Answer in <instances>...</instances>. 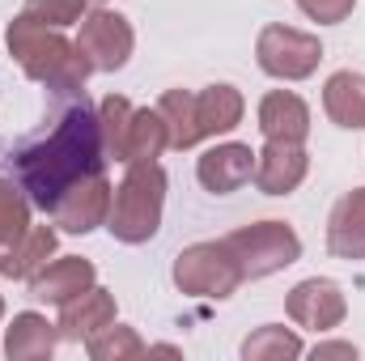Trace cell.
<instances>
[{"instance_id": "cell-28", "label": "cell", "mask_w": 365, "mask_h": 361, "mask_svg": "<svg viewBox=\"0 0 365 361\" xmlns=\"http://www.w3.org/2000/svg\"><path fill=\"white\" fill-rule=\"evenodd\" d=\"M310 353H314V361H327V357H357V345H349V340H327V345H314Z\"/></svg>"}, {"instance_id": "cell-11", "label": "cell", "mask_w": 365, "mask_h": 361, "mask_svg": "<svg viewBox=\"0 0 365 361\" xmlns=\"http://www.w3.org/2000/svg\"><path fill=\"white\" fill-rule=\"evenodd\" d=\"M310 171V153L306 145H293V141H268L259 153H255V187L264 195H289L297 191L302 179Z\"/></svg>"}, {"instance_id": "cell-20", "label": "cell", "mask_w": 365, "mask_h": 361, "mask_svg": "<svg viewBox=\"0 0 365 361\" xmlns=\"http://www.w3.org/2000/svg\"><path fill=\"white\" fill-rule=\"evenodd\" d=\"M166 149H170V128H166L162 111H158V106L132 111L128 141H123V166H128V162H158Z\"/></svg>"}, {"instance_id": "cell-23", "label": "cell", "mask_w": 365, "mask_h": 361, "mask_svg": "<svg viewBox=\"0 0 365 361\" xmlns=\"http://www.w3.org/2000/svg\"><path fill=\"white\" fill-rule=\"evenodd\" d=\"M86 353H90L93 361H136V357H149V345H145L132 327L110 323V327H102L98 336L86 340Z\"/></svg>"}, {"instance_id": "cell-29", "label": "cell", "mask_w": 365, "mask_h": 361, "mask_svg": "<svg viewBox=\"0 0 365 361\" xmlns=\"http://www.w3.org/2000/svg\"><path fill=\"white\" fill-rule=\"evenodd\" d=\"M149 357H182V349H175V345H149Z\"/></svg>"}, {"instance_id": "cell-21", "label": "cell", "mask_w": 365, "mask_h": 361, "mask_svg": "<svg viewBox=\"0 0 365 361\" xmlns=\"http://www.w3.org/2000/svg\"><path fill=\"white\" fill-rule=\"evenodd\" d=\"M166 128H170V149H195L204 136H200V123H195V93L191 90H166L158 102Z\"/></svg>"}, {"instance_id": "cell-14", "label": "cell", "mask_w": 365, "mask_h": 361, "mask_svg": "<svg viewBox=\"0 0 365 361\" xmlns=\"http://www.w3.org/2000/svg\"><path fill=\"white\" fill-rule=\"evenodd\" d=\"M93 280H98V272H93L90 260L64 255V260H51L47 268L30 280V298L51 302V306H64V302H73L77 293H86Z\"/></svg>"}, {"instance_id": "cell-10", "label": "cell", "mask_w": 365, "mask_h": 361, "mask_svg": "<svg viewBox=\"0 0 365 361\" xmlns=\"http://www.w3.org/2000/svg\"><path fill=\"white\" fill-rule=\"evenodd\" d=\"M195 179H200L204 191H212V195H230V191H238L242 183L255 179V149L242 145V141L212 145V149L195 162Z\"/></svg>"}, {"instance_id": "cell-3", "label": "cell", "mask_w": 365, "mask_h": 361, "mask_svg": "<svg viewBox=\"0 0 365 361\" xmlns=\"http://www.w3.org/2000/svg\"><path fill=\"white\" fill-rule=\"evenodd\" d=\"M162 208H166V171L158 162H128L123 179L110 195L106 230L110 238L140 247L162 230Z\"/></svg>"}, {"instance_id": "cell-13", "label": "cell", "mask_w": 365, "mask_h": 361, "mask_svg": "<svg viewBox=\"0 0 365 361\" xmlns=\"http://www.w3.org/2000/svg\"><path fill=\"white\" fill-rule=\"evenodd\" d=\"M259 132H264V141L306 145V136H310V106L293 90L264 93V102H259Z\"/></svg>"}, {"instance_id": "cell-25", "label": "cell", "mask_w": 365, "mask_h": 361, "mask_svg": "<svg viewBox=\"0 0 365 361\" xmlns=\"http://www.w3.org/2000/svg\"><path fill=\"white\" fill-rule=\"evenodd\" d=\"M30 230V195L13 179H0V247Z\"/></svg>"}, {"instance_id": "cell-4", "label": "cell", "mask_w": 365, "mask_h": 361, "mask_svg": "<svg viewBox=\"0 0 365 361\" xmlns=\"http://www.w3.org/2000/svg\"><path fill=\"white\" fill-rule=\"evenodd\" d=\"M221 243H225V251L234 255L242 280H264V276L284 272L289 264L302 260V238H297L293 225H284V221H255V225H242V230L225 234Z\"/></svg>"}, {"instance_id": "cell-15", "label": "cell", "mask_w": 365, "mask_h": 361, "mask_svg": "<svg viewBox=\"0 0 365 361\" xmlns=\"http://www.w3.org/2000/svg\"><path fill=\"white\" fill-rule=\"evenodd\" d=\"M327 251L336 260H365V187L336 200L327 217Z\"/></svg>"}, {"instance_id": "cell-31", "label": "cell", "mask_w": 365, "mask_h": 361, "mask_svg": "<svg viewBox=\"0 0 365 361\" xmlns=\"http://www.w3.org/2000/svg\"><path fill=\"white\" fill-rule=\"evenodd\" d=\"M0 315H4V298H0Z\"/></svg>"}, {"instance_id": "cell-18", "label": "cell", "mask_w": 365, "mask_h": 361, "mask_svg": "<svg viewBox=\"0 0 365 361\" xmlns=\"http://www.w3.org/2000/svg\"><path fill=\"white\" fill-rule=\"evenodd\" d=\"M323 111L336 128H349V132H361L365 128V77L353 68H340L327 77L323 86Z\"/></svg>"}, {"instance_id": "cell-6", "label": "cell", "mask_w": 365, "mask_h": 361, "mask_svg": "<svg viewBox=\"0 0 365 361\" xmlns=\"http://www.w3.org/2000/svg\"><path fill=\"white\" fill-rule=\"evenodd\" d=\"M255 60L276 81H306L323 60V43L293 26H264L255 39Z\"/></svg>"}, {"instance_id": "cell-22", "label": "cell", "mask_w": 365, "mask_h": 361, "mask_svg": "<svg viewBox=\"0 0 365 361\" xmlns=\"http://www.w3.org/2000/svg\"><path fill=\"white\" fill-rule=\"evenodd\" d=\"M302 353H306L302 336L280 327V323H268V327H259V332H251L242 340V357L247 361H293Z\"/></svg>"}, {"instance_id": "cell-9", "label": "cell", "mask_w": 365, "mask_h": 361, "mask_svg": "<svg viewBox=\"0 0 365 361\" xmlns=\"http://www.w3.org/2000/svg\"><path fill=\"white\" fill-rule=\"evenodd\" d=\"M110 179H106V171L102 175H90V179L73 183L60 200H56V208H51V221L64 230V234H90L98 225H106V217H110Z\"/></svg>"}, {"instance_id": "cell-26", "label": "cell", "mask_w": 365, "mask_h": 361, "mask_svg": "<svg viewBox=\"0 0 365 361\" xmlns=\"http://www.w3.org/2000/svg\"><path fill=\"white\" fill-rule=\"evenodd\" d=\"M90 9V0H26V13H34L38 21H47V26H73V21H81V13Z\"/></svg>"}, {"instance_id": "cell-30", "label": "cell", "mask_w": 365, "mask_h": 361, "mask_svg": "<svg viewBox=\"0 0 365 361\" xmlns=\"http://www.w3.org/2000/svg\"><path fill=\"white\" fill-rule=\"evenodd\" d=\"M90 4H93V9H102V4H106V0H90Z\"/></svg>"}, {"instance_id": "cell-27", "label": "cell", "mask_w": 365, "mask_h": 361, "mask_svg": "<svg viewBox=\"0 0 365 361\" xmlns=\"http://www.w3.org/2000/svg\"><path fill=\"white\" fill-rule=\"evenodd\" d=\"M297 9L310 21H319V26H336V21H344L357 9V0H297Z\"/></svg>"}, {"instance_id": "cell-8", "label": "cell", "mask_w": 365, "mask_h": 361, "mask_svg": "<svg viewBox=\"0 0 365 361\" xmlns=\"http://www.w3.org/2000/svg\"><path fill=\"white\" fill-rule=\"evenodd\" d=\"M284 310H289V319H293L297 327L323 336V332H336V327L344 323V315H349V298H344V289H340L336 280H327V276H310V280H297V285L289 289Z\"/></svg>"}, {"instance_id": "cell-12", "label": "cell", "mask_w": 365, "mask_h": 361, "mask_svg": "<svg viewBox=\"0 0 365 361\" xmlns=\"http://www.w3.org/2000/svg\"><path fill=\"white\" fill-rule=\"evenodd\" d=\"M115 323V293L110 289H102V285H90L86 293H77L73 302H64L60 306V336L64 340H90L98 336L102 327H110Z\"/></svg>"}, {"instance_id": "cell-32", "label": "cell", "mask_w": 365, "mask_h": 361, "mask_svg": "<svg viewBox=\"0 0 365 361\" xmlns=\"http://www.w3.org/2000/svg\"><path fill=\"white\" fill-rule=\"evenodd\" d=\"M0 255H4V251H0Z\"/></svg>"}, {"instance_id": "cell-19", "label": "cell", "mask_w": 365, "mask_h": 361, "mask_svg": "<svg viewBox=\"0 0 365 361\" xmlns=\"http://www.w3.org/2000/svg\"><path fill=\"white\" fill-rule=\"evenodd\" d=\"M242 111H247V102H242V93L234 86H204L195 93V123H200L204 141L234 132L242 123Z\"/></svg>"}, {"instance_id": "cell-16", "label": "cell", "mask_w": 365, "mask_h": 361, "mask_svg": "<svg viewBox=\"0 0 365 361\" xmlns=\"http://www.w3.org/2000/svg\"><path fill=\"white\" fill-rule=\"evenodd\" d=\"M60 340L64 336H60L56 323H47V315L21 310V315H13V323L4 332V357L9 361H43L56 353Z\"/></svg>"}, {"instance_id": "cell-24", "label": "cell", "mask_w": 365, "mask_h": 361, "mask_svg": "<svg viewBox=\"0 0 365 361\" xmlns=\"http://www.w3.org/2000/svg\"><path fill=\"white\" fill-rule=\"evenodd\" d=\"M132 102L119 98V93H106L98 102V132H102V145H106V158L123 162V141H128V123H132Z\"/></svg>"}, {"instance_id": "cell-2", "label": "cell", "mask_w": 365, "mask_h": 361, "mask_svg": "<svg viewBox=\"0 0 365 361\" xmlns=\"http://www.w3.org/2000/svg\"><path fill=\"white\" fill-rule=\"evenodd\" d=\"M9 51L13 60L21 64V73L38 86H47L60 98H81L86 93V81H90V60L81 56L77 43H68L60 34V26H47L38 21L34 13H17L9 21Z\"/></svg>"}, {"instance_id": "cell-1", "label": "cell", "mask_w": 365, "mask_h": 361, "mask_svg": "<svg viewBox=\"0 0 365 361\" xmlns=\"http://www.w3.org/2000/svg\"><path fill=\"white\" fill-rule=\"evenodd\" d=\"M102 171H106V145H102V132H98V111L86 106V93L73 106H64L47 132H38L34 141H26L13 153L17 187L43 213H51L56 200L73 183L102 175Z\"/></svg>"}, {"instance_id": "cell-17", "label": "cell", "mask_w": 365, "mask_h": 361, "mask_svg": "<svg viewBox=\"0 0 365 361\" xmlns=\"http://www.w3.org/2000/svg\"><path fill=\"white\" fill-rule=\"evenodd\" d=\"M51 255H56V230L51 225H30L21 238H13L9 247H4V255H0V272L4 276H13V280H34L38 272L51 264Z\"/></svg>"}, {"instance_id": "cell-7", "label": "cell", "mask_w": 365, "mask_h": 361, "mask_svg": "<svg viewBox=\"0 0 365 361\" xmlns=\"http://www.w3.org/2000/svg\"><path fill=\"white\" fill-rule=\"evenodd\" d=\"M77 47H81V56L90 60L93 73H115V68L128 64V56H132V47H136V34H132V26H128L123 13L93 9L90 17H81Z\"/></svg>"}, {"instance_id": "cell-5", "label": "cell", "mask_w": 365, "mask_h": 361, "mask_svg": "<svg viewBox=\"0 0 365 361\" xmlns=\"http://www.w3.org/2000/svg\"><path fill=\"white\" fill-rule=\"evenodd\" d=\"M175 285L187 298L225 302L230 293H238L242 272L234 264V255L225 251V243H191L175 260Z\"/></svg>"}]
</instances>
